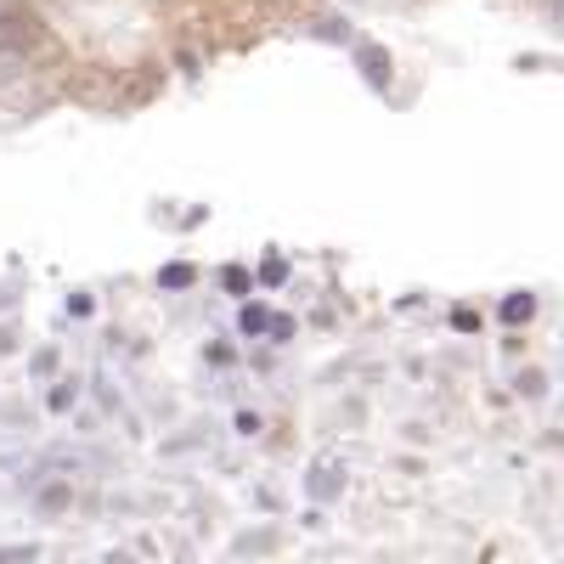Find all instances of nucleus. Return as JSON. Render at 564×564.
<instances>
[{"mask_svg":"<svg viewBox=\"0 0 564 564\" xmlns=\"http://www.w3.org/2000/svg\"><path fill=\"white\" fill-rule=\"evenodd\" d=\"M52 52H57L52 34H45V23L29 7H0V63L7 68H34Z\"/></svg>","mask_w":564,"mask_h":564,"instance_id":"1","label":"nucleus"},{"mask_svg":"<svg viewBox=\"0 0 564 564\" xmlns=\"http://www.w3.org/2000/svg\"><path fill=\"white\" fill-rule=\"evenodd\" d=\"M153 97H159V68H153V63H135V68L119 79V90H113V108L130 113V108L153 102Z\"/></svg>","mask_w":564,"mask_h":564,"instance_id":"2","label":"nucleus"},{"mask_svg":"<svg viewBox=\"0 0 564 564\" xmlns=\"http://www.w3.org/2000/svg\"><path fill=\"white\" fill-rule=\"evenodd\" d=\"M356 63H361V74H367V85H390V57L379 52V45H361V52H356Z\"/></svg>","mask_w":564,"mask_h":564,"instance_id":"3","label":"nucleus"},{"mask_svg":"<svg viewBox=\"0 0 564 564\" xmlns=\"http://www.w3.org/2000/svg\"><path fill=\"white\" fill-rule=\"evenodd\" d=\"M531 311H536V300H531V294H513V300H502V316H508V322H531Z\"/></svg>","mask_w":564,"mask_h":564,"instance_id":"4","label":"nucleus"},{"mask_svg":"<svg viewBox=\"0 0 564 564\" xmlns=\"http://www.w3.org/2000/svg\"><path fill=\"white\" fill-rule=\"evenodd\" d=\"M68 502H74L68 486H45V491H40V508H45V513H57V508H68Z\"/></svg>","mask_w":564,"mask_h":564,"instance_id":"5","label":"nucleus"},{"mask_svg":"<svg viewBox=\"0 0 564 564\" xmlns=\"http://www.w3.org/2000/svg\"><path fill=\"white\" fill-rule=\"evenodd\" d=\"M74 406V379H63L57 390H52V412H68Z\"/></svg>","mask_w":564,"mask_h":564,"instance_id":"6","label":"nucleus"},{"mask_svg":"<svg viewBox=\"0 0 564 564\" xmlns=\"http://www.w3.org/2000/svg\"><path fill=\"white\" fill-rule=\"evenodd\" d=\"M186 276H193V271H186V265H170V271H164V289H181Z\"/></svg>","mask_w":564,"mask_h":564,"instance_id":"7","label":"nucleus"},{"mask_svg":"<svg viewBox=\"0 0 564 564\" xmlns=\"http://www.w3.org/2000/svg\"><path fill=\"white\" fill-rule=\"evenodd\" d=\"M265 327V311H243V334H260Z\"/></svg>","mask_w":564,"mask_h":564,"instance_id":"8","label":"nucleus"},{"mask_svg":"<svg viewBox=\"0 0 564 564\" xmlns=\"http://www.w3.org/2000/svg\"><path fill=\"white\" fill-rule=\"evenodd\" d=\"M12 558H34V547H0V564H12Z\"/></svg>","mask_w":564,"mask_h":564,"instance_id":"9","label":"nucleus"}]
</instances>
